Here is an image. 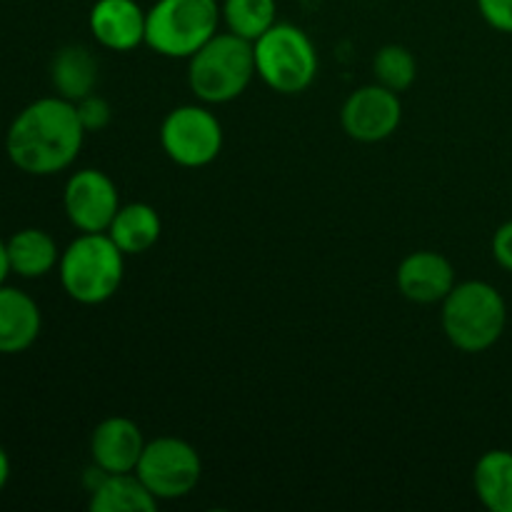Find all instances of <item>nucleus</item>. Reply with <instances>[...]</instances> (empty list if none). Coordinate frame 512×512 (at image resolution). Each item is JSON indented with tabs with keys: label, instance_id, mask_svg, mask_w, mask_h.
Instances as JSON below:
<instances>
[{
	"label": "nucleus",
	"instance_id": "obj_1",
	"mask_svg": "<svg viewBox=\"0 0 512 512\" xmlns=\"http://www.w3.org/2000/svg\"><path fill=\"white\" fill-rule=\"evenodd\" d=\"M75 103L53 95L20 110L5 135L10 163L28 175H55L70 168L85 140Z\"/></svg>",
	"mask_w": 512,
	"mask_h": 512
},
{
	"label": "nucleus",
	"instance_id": "obj_2",
	"mask_svg": "<svg viewBox=\"0 0 512 512\" xmlns=\"http://www.w3.org/2000/svg\"><path fill=\"white\" fill-rule=\"evenodd\" d=\"M445 338L463 353H485L493 348L508 325V303L495 285L485 280L455 283L440 313Z\"/></svg>",
	"mask_w": 512,
	"mask_h": 512
},
{
	"label": "nucleus",
	"instance_id": "obj_3",
	"mask_svg": "<svg viewBox=\"0 0 512 512\" xmlns=\"http://www.w3.org/2000/svg\"><path fill=\"white\" fill-rule=\"evenodd\" d=\"M58 275L75 303H108L123 285L125 253L108 233H80L60 253Z\"/></svg>",
	"mask_w": 512,
	"mask_h": 512
},
{
	"label": "nucleus",
	"instance_id": "obj_4",
	"mask_svg": "<svg viewBox=\"0 0 512 512\" xmlns=\"http://www.w3.org/2000/svg\"><path fill=\"white\" fill-rule=\"evenodd\" d=\"M255 75L253 43L230 30L215 33L188 58V85L200 103H233L248 90Z\"/></svg>",
	"mask_w": 512,
	"mask_h": 512
},
{
	"label": "nucleus",
	"instance_id": "obj_5",
	"mask_svg": "<svg viewBox=\"0 0 512 512\" xmlns=\"http://www.w3.org/2000/svg\"><path fill=\"white\" fill-rule=\"evenodd\" d=\"M223 20L218 0H155L145 18V45L163 58L188 60Z\"/></svg>",
	"mask_w": 512,
	"mask_h": 512
},
{
	"label": "nucleus",
	"instance_id": "obj_6",
	"mask_svg": "<svg viewBox=\"0 0 512 512\" xmlns=\"http://www.w3.org/2000/svg\"><path fill=\"white\" fill-rule=\"evenodd\" d=\"M255 73L280 95H298L318 75V50L310 35L293 23H275L253 43Z\"/></svg>",
	"mask_w": 512,
	"mask_h": 512
},
{
	"label": "nucleus",
	"instance_id": "obj_7",
	"mask_svg": "<svg viewBox=\"0 0 512 512\" xmlns=\"http://www.w3.org/2000/svg\"><path fill=\"white\" fill-rule=\"evenodd\" d=\"M135 475L160 500H178L193 493L203 478V460L188 440L165 438L148 440Z\"/></svg>",
	"mask_w": 512,
	"mask_h": 512
},
{
	"label": "nucleus",
	"instance_id": "obj_8",
	"mask_svg": "<svg viewBox=\"0 0 512 512\" xmlns=\"http://www.w3.org/2000/svg\"><path fill=\"white\" fill-rule=\"evenodd\" d=\"M160 145L180 168H205L223 150V125L205 105H178L163 118Z\"/></svg>",
	"mask_w": 512,
	"mask_h": 512
},
{
	"label": "nucleus",
	"instance_id": "obj_9",
	"mask_svg": "<svg viewBox=\"0 0 512 512\" xmlns=\"http://www.w3.org/2000/svg\"><path fill=\"white\" fill-rule=\"evenodd\" d=\"M63 208L70 225L80 233H105L120 210L118 185L103 170H78L65 183Z\"/></svg>",
	"mask_w": 512,
	"mask_h": 512
},
{
	"label": "nucleus",
	"instance_id": "obj_10",
	"mask_svg": "<svg viewBox=\"0 0 512 512\" xmlns=\"http://www.w3.org/2000/svg\"><path fill=\"white\" fill-rule=\"evenodd\" d=\"M403 120V103L400 93L373 83L353 90L340 110V123L348 138L358 143H383Z\"/></svg>",
	"mask_w": 512,
	"mask_h": 512
},
{
	"label": "nucleus",
	"instance_id": "obj_11",
	"mask_svg": "<svg viewBox=\"0 0 512 512\" xmlns=\"http://www.w3.org/2000/svg\"><path fill=\"white\" fill-rule=\"evenodd\" d=\"M395 283L405 300L418 305L443 303L455 288V268L443 253L435 250H415L405 255L395 273Z\"/></svg>",
	"mask_w": 512,
	"mask_h": 512
},
{
	"label": "nucleus",
	"instance_id": "obj_12",
	"mask_svg": "<svg viewBox=\"0 0 512 512\" xmlns=\"http://www.w3.org/2000/svg\"><path fill=\"white\" fill-rule=\"evenodd\" d=\"M148 445L138 423L113 415L98 423L90 435V458L103 473H135Z\"/></svg>",
	"mask_w": 512,
	"mask_h": 512
},
{
	"label": "nucleus",
	"instance_id": "obj_13",
	"mask_svg": "<svg viewBox=\"0 0 512 512\" xmlns=\"http://www.w3.org/2000/svg\"><path fill=\"white\" fill-rule=\"evenodd\" d=\"M145 18L148 10L140 8L138 0H95L88 25L103 48L128 53L145 45Z\"/></svg>",
	"mask_w": 512,
	"mask_h": 512
},
{
	"label": "nucleus",
	"instance_id": "obj_14",
	"mask_svg": "<svg viewBox=\"0 0 512 512\" xmlns=\"http://www.w3.org/2000/svg\"><path fill=\"white\" fill-rule=\"evenodd\" d=\"M43 318L28 293L0 285V353L15 355L28 350L38 340Z\"/></svg>",
	"mask_w": 512,
	"mask_h": 512
},
{
	"label": "nucleus",
	"instance_id": "obj_15",
	"mask_svg": "<svg viewBox=\"0 0 512 512\" xmlns=\"http://www.w3.org/2000/svg\"><path fill=\"white\" fill-rule=\"evenodd\" d=\"M158 498L135 473H103L90 485L93 512H153Z\"/></svg>",
	"mask_w": 512,
	"mask_h": 512
},
{
	"label": "nucleus",
	"instance_id": "obj_16",
	"mask_svg": "<svg viewBox=\"0 0 512 512\" xmlns=\"http://www.w3.org/2000/svg\"><path fill=\"white\" fill-rule=\"evenodd\" d=\"M50 83L60 98L78 103L95 93L98 85V60L83 45H65L50 63Z\"/></svg>",
	"mask_w": 512,
	"mask_h": 512
},
{
	"label": "nucleus",
	"instance_id": "obj_17",
	"mask_svg": "<svg viewBox=\"0 0 512 512\" xmlns=\"http://www.w3.org/2000/svg\"><path fill=\"white\" fill-rule=\"evenodd\" d=\"M105 233L113 238V243L123 250L125 255L148 253L163 233V223L153 205L148 203H128L120 205L113 223Z\"/></svg>",
	"mask_w": 512,
	"mask_h": 512
},
{
	"label": "nucleus",
	"instance_id": "obj_18",
	"mask_svg": "<svg viewBox=\"0 0 512 512\" xmlns=\"http://www.w3.org/2000/svg\"><path fill=\"white\" fill-rule=\"evenodd\" d=\"M8 263L10 273L35 280L48 275L60 263V250L50 233L40 228H25L8 240Z\"/></svg>",
	"mask_w": 512,
	"mask_h": 512
},
{
	"label": "nucleus",
	"instance_id": "obj_19",
	"mask_svg": "<svg viewBox=\"0 0 512 512\" xmlns=\"http://www.w3.org/2000/svg\"><path fill=\"white\" fill-rule=\"evenodd\" d=\"M475 495L490 512H512V450H488L473 470Z\"/></svg>",
	"mask_w": 512,
	"mask_h": 512
},
{
	"label": "nucleus",
	"instance_id": "obj_20",
	"mask_svg": "<svg viewBox=\"0 0 512 512\" xmlns=\"http://www.w3.org/2000/svg\"><path fill=\"white\" fill-rule=\"evenodd\" d=\"M223 20L230 33L240 38L255 40L278 23V3L275 0H223L220 5Z\"/></svg>",
	"mask_w": 512,
	"mask_h": 512
},
{
	"label": "nucleus",
	"instance_id": "obj_21",
	"mask_svg": "<svg viewBox=\"0 0 512 512\" xmlns=\"http://www.w3.org/2000/svg\"><path fill=\"white\" fill-rule=\"evenodd\" d=\"M373 73L375 83L385 85L395 93H403L418 78V60L405 45H383L373 58Z\"/></svg>",
	"mask_w": 512,
	"mask_h": 512
},
{
	"label": "nucleus",
	"instance_id": "obj_22",
	"mask_svg": "<svg viewBox=\"0 0 512 512\" xmlns=\"http://www.w3.org/2000/svg\"><path fill=\"white\" fill-rule=\"evenodd\" d=\"M75 110H78V118L83 123L85 133H95V130H103L105 125L113 118V110H110L108 100L100 98V95L90 93L85 95L83 100L75 103Z\"/></svg>",
	"mask_w": 512,
	"mask_h": 512
},
{
	"label": "nucleus",
	"instance_id": "obj_23",
	"mask_svg": "<svg viewBox=\"0 0 512 512\" xmlns=\"http://www.w3.org/2000/svg\"><path fill=\"white\" fill-rule=\"evenodd\" d=\"M475 3L490 28L512 35V0H475Z\"/></svg>",
	"mask_w": 512,
	"mask_h": 512
},
{
	"label": "nucleus",
	"instance_id": "obj_24",
	"mask_svg": "<svg viewBox=\"0 0 512 512\" xmlns=\"http://www.w3.org/2000/svg\"><path fill=\"white\" fill-rule=\"evenodd\" d=\"M493 258L503 270L512 273V220L500 225L493 235Z\"/></svg>",
	"mask_w": 512,
	"mask_h": 512
},
{
	"label": "nucleus",
	"instance_id": "obj_25",
	"mask_svg": "<svg viewBox=\"0 0 512 512\" xmlns=\"http://www.w3.org/2000/svg\"><path fill=\"white\" fill-rule=\"evenodd\" d=\"M10 273V263H8V243H3L0 240V285L5 283V278H8Z\"/></svg>",
	"mask_w": 512,
	"mask_h": 512
},
{
	"label": "nucleus",
	"instance_id": "obj_26",
	"mask_svg": "<svg viewBox=\"0 0 512 512\" xmlns=\"http://www.w3.org/2000/svg\"><path fill=\"white\" fill-rule=\"evenodd\" d=\"M8 478H10V460H8V453L3 450V445H0V490L5 488Z\"/></svg>",
	"mask_w": 512,
	"mask_h": 512
}]
</instances>
